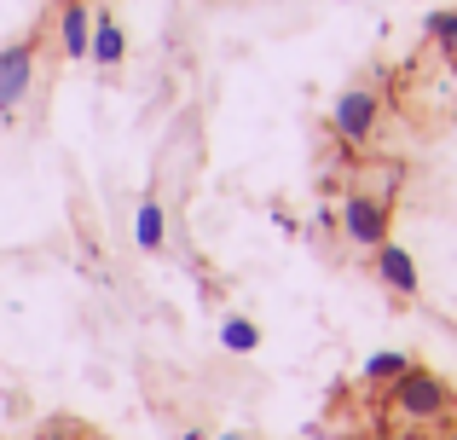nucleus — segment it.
<instances>
[{"label":"nucleus","instance_id":"1","mask_svg":"<svg viewBox=\"0 0 457 440\" xmlns=\"http://www.w3.org/2000/svg\"><path fill=\"white\" fill-rule=\"evenodd\" d=\"M388 411L400 423H440L452 411V388L440 383L435 371L411 365L405 377H394V383H388Z\"/></svg>","mask_w":457,"mask_h":440},{"label":"nucleus","instance_id":"2","mask_svg":"<svg viewBox=\"0 0 457 440\" xmlns=\"http://www.w3.org/2000/svg\"><path fill=\"white\" fill-rule=\"evenodd\" d=\"M377 116H382L377 93H370V87H347L342 99H336L330 128H336V139H347V145H365V139L377 134Z\"/></svg>","mask_w":457,"mask_h":440},{"label":"nucleus","instance_id":"3","mask_svg":"<svg viewBox=\"0 0 457 440\" xmlns=\"http://www.w3.org/2000/svg\"><path fill=\"white\" fill-rule=\"evenodd\" d=\"M342 232L353 237L359 249L388 244V203H382V197H370V192H353L342 203Z\"/></svg>","mask_w":457,"mask_h":440},{"label":"nucleus","instance_id":"4","mask_svg":"<svg viewBox=\"0 0 457 440\" xmlns=\"http://www.w3.org/2000/svg\"><path fill=\"white\" fill-rule=\"evenodd\" d=\"M29 81H35V46L29 41L6 46V53H0V111H12V104L29 93Z\"/></svg>","mask_w":457,"mask_h":440},{"label":"nucleus","instance_id":"5","mask_svg":"<svg viewBox=\"0 0 457 440\" xmlns=\"http://www.w3.org/2000/svg\"><path fill=\"white\" fill-rule=\"evenodd\" d=\"M370 255H377V278L388 284L394 295H417V261H411V249H400V244H377Z\"/></svg>","mask_w":457,"mask_h":440},{"label":"nucleus","instance_id":"6","mask_svg":"<svg viewBox=\"0 0 457 440\" xmlns=\"http://www.w3.org/2000/svg\"><path fill=\"white\" fill-rule=\"evenodd\" d=\"M122 53H128V41H122V23H111V18H93L87 58H93L99 70H116V64H122Z\"/></svg>","mask_w":457,"mask_h":440},{"label":"nucleus","instance_id":"7","mask_svg":"<svg viewBox=\"0 0 457 440\" xmlns=\"http://www.w3.org/2000/svg\"><path fill=\"white\" fill-rule=\"evenodd\" d=\"M405 371H411V353L405 348H382V353L365 360V383H377V388H388L394 377H405Z\"/></svg>","mask_w":457,"mask_h":440},{"label":"nucleus","instance_id":"8","mask_svg":"<svg viewBox=\"0 0 457 440\" xmlns=\"http://www.w3.org/2000/svg\"><path fill=\"white\" fill-rule=\"evenodd\" d=\"M220 348L226 353H255L261 348V325H255V319H220Z\"/></svg>","mask_w":457,"mask_h":440},{"label":"nucleus","instance_id":"9","mask_svg":"<svg viewBox=\"0 0 457 440\" xmlns=\"http://www.w3.org/2000/svg\"><path fill=\"white\" fill-rule=\"evenodd\" d=\"M87 41H93V18L76 0V6L64 12V58H87Z\"/></svg>","mask_w":457,"mask_h":440},{"label":"nucleus","instance_id":"10","mask_svg":"<svg viewBox=\"0 0 457 440\" xmlns=\"http://www.w3.org/2000/svg\"><path fill=\"white\" fill-rule=\"evenodd\" d=\"M134 237H139V249H145V255L162 249V203H139L134 209Z\"/></svg>","mask_w":457,"mask_h":440},{"label":"nucleus","instance_id":"11","mask_svg":"<svg viewBox=\"0 0 457 440\" xmlns=\"http://www.w3.org/2000/svg\"><path fill=\"white\" fill-rule=\"evenodd\" d=\"M428 35L446 46V58H457V12H435V18H428Z\"/></svg>","mask_w":457,"mask_h":440},{"label":"nucleus","instance_id":"12","mask_svg":"<svg viewBox=\"0 0 457 440\" xmlns=\"http://www.w3.org/2000/svg\"><path fill=\"white\" fill-rule=\"evenodd\" d=\"M179 440H209V435H197V429H191V435H179Z\"/></svg>","mask_w":457,"mask_h":440},{"label":"nucleus","instance_id":"13","mask_svg":"<svg viewBox=\"0 0 457 440\" xmlns=\"http://www.w3.org/2000/svg\"><path fill=\"white\" fill-rule=\"evenodd\" d=\"M214 440H249V435H214Z\"/></svg>","mask_w":457,"mask_h":440}]
</instances>
